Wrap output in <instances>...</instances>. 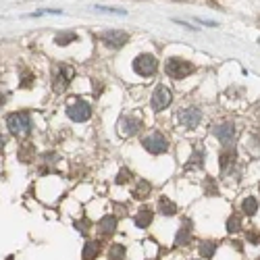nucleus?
<instances>
[{"instance_id":"nucleus-16","label":"nucleus","mask_w":260,"mask_h":260,"mask_svg":"<svg viewBox=\"0 0 260 260\" xmlns=\"http://www.w3.org/2000/svg\"><path fill=\"white\" fill-rule=\"evenodd\" d=\"M150 191H152V185H150V181H140L138 185H136V189H134V198L136 200H146L148 196H150Z\"/></svg>"},{"instance_id":"nucleus-12","label":"nucleus","mask_w":260,"mask_h":260,"mask_svg":"<svg viewBox=\"0 0 260 260\" xmlns=\"http://www.w3.org/2000/svg\"><path fill=\"white\" fill-rule=\"evenodd\" d=\"M117 216H113V214H106V216H102L100 219V223H98V235L100 237H111L115 231H117Z\"/></svg>"},{"instance_id":"nucleus-4","label":"nucleus","mask_w":260,"mask_h":260,"mask_svg":"<svg viewBox=\"0 0 260 260\" xmlns=\"http://www.w3.org/2000/svg\"><path fill=\"white\" fill-rule=\"evenodd\" d=\"M75 75V69L71 67V64H56V69H54V79H52V88L56 94L64 92V88L71 83Z\"/></svg>"},{"instance_id":"nucleus-6","label":"nucleus","mask_w":260,"mask_h":260,"mask_svg":"<svg viewBox=\"0 0 260 260\" xmlns=\"http://www.w3.org/2000/svg\"><path fill=\"white\" fill-rule=\"evenodd\" d=\"M158 69V60L152 56V54H140L136 60H134V71L142 77H152Z\"/></svg>"},{"instance_id":"nucleus-15","label":"nucleus","mask_w":260,"mask_h":260,"mask_svg":"<svg viewBox=\"0 0 260 260\" xmlns=\"http://www.w3.org/2000/svg\"><path fill=\"white\" fill-rule=\"evenodd\" d=\"M191 242V227H189V221L181 223L177 235H175V246H187Z\"/></svg>"},{"instance_id":"nucleus-8","label":"nucleus","mask_w":260,"mask_h":260,"mask_svg":"<svg viewBox=\"0 0 260 260\" xmlns=\"http://www.w3.org/2000/svg\"><path fill=\"white\" fill-rule=\"evenodd\" d=\"M171 102H173V94H171V90L167 88V85H158V88L154 90V94H152V100H150L152 111H156V113L165 111Z\"/></svg>"},{"instance_id":"nucleus-11","label":"nucleus","mask_w":260,"mask_h":260,"mask_svg":"<svg viewBox=\"0 0 260 260\" xmlns=\"http://www.w3.org/2000/svg\"><path fill=\"white\" fill-rule=\"evenodd\" d=\"M214 136L219 138V142L223 146H231L233 138H235V125L233 123H223L219 127H214Z\"/></svg>"},{"instance_id":"nucleus-5","label":"nucleus","mask_w":260,"mask_h":260,"mask_svg":"<svg viewBox=\"0 0 260 260\" xmlns=\"http://www.w3.org/2000/svg\"><path fill=\"white\" fill-rule=\"evenodd\" d=\"M142 146H144V150H148L150 154H165L169 150V140L160 132H152L150 136H146L142 140Z\"/></svg>"},{"instance_id":"nucleus-29","label":"nucleus","mask_w":260,"mask_h":260,"mask_svg":"<svg viewBox=\"0 0 260 260\" xmlns=\"http://www.w3.org/2000/svg\"><path fill=\"white\" fill-rule=\"evenodd\" d=\"M191 260H196V258H191Z\"/></svg>"},{"instance_id":"nucleus-22","label":"nucleus","mask_w":260,"mask_h":260,"mask_svg":"<svg viewBox=\"0 0 260 260\" xmlns=\"http://www.w3.org/2000/svg\"><path fill=\"white\" fill-rule=\"evenodd\" d=\"M242 229V216L240 214H231L227 219V231L229 233H237Z\"/></svg>"},{"instance_id":"nucleus-10","label":"nucleus","mask_w":260,"mask_h":260,"mask_svg":"<svg viewBox=\"0 0 260 260\" xmlns=\"http://www.w3.org/2000/svg\"><path fill=\"white\" fill-rule=\"evenodd\" d=\"M142 127V121L140 119H134V117H123L119 121V134L129 138V136H136Z\"/></svg>"},{"instance_id":"nucleus-24","label":"nucleus","mask_w":260,"mask_h":260,"mask_svg":"<svg viewBox=\"0 0 260 260\" xmlns=\"http://www.w3.org/2000/svg\"><path fill=\"white\" fill-rule=\"evenodd\" d=\"M75 227H77V231H81V233H88V231H90V221H88V219H81V221L75 223Z\"/></svg>"},{"instance_id":"nucleus-17","label":"nucleus","mask_w":260,"mask_h":260,"mask_svg":"<svg viewBox=\"0 0 260 260\" xmlns=\"http://www.w3.org/2000/svg\"><path fill=\"white\" fill-rule=\"evenodd\" d=\"M158 212H160V214H165V216H173V214L177 212V206L173 204L169 198H165V196H162V198L158 200Z\"/></svg>"},{"instance_id":"nucleus-2","label":"nucleus","mask_w":260,"mask_h":260,"mask_svg":"<svg viewBox=\"0 0 260 260\" xmlns=\"http://www.w3.org/2000/svg\"><path fill=\"white\" fill-rule=\"evenodd\" d=\"M165 71H167V75L173 77V79H181V77H187V75H191L193 71H196V64L189 62V60H185V58L173 56V58L167 60Z\"/></svg>"},{"instance_id":"nucleus-3","label":"nucleus","mask_w":260,"mask_h":260,"mask_svg":"<svg viewBox=\"0 0 260 260\" xmlns=\"http://www.w3.org/2000/svg\"><path fill=\"white\" fill-rule=\"evenodd\" d=\"M67 115H69L71 121L83 123V121H88L92 117V106L85 100H81V98H75V100H71L67 104Z\"/></svg>"},{"instance_id":"nucleus-7","label":"nucleus","mask_w":260,"mask_h":260,"mask_svg":"<svg viewBox=\"0 0 260 260\" xmlns=\"http://www.w3.org/2000/svg\"><path fill=\"white\" fill-rule=\"evenodd\" d=\"M100 40H102V44H106L108 48H123L129 42V34L121 31V29H108V31L100 34Z\"/></svg>"},{"instance_id":"nucleus-27","label":"nucleus","mask_w":260,"mask_h":260,"mask_svg":"<svg viewBox=\"0 0 260 260\" xmlns=\"http://www.w3.org/2000/svg\"><path fill=\"white\" fill-rule=\"evenodd\" d=\"M5 144H7V140H5V136H0V152L5 150Z\"/></svg>"},{"instance_id":"nucleus-25","label":"nucleus","mask_w":260,"mask_h":260,"mask_svg":"<svg viewBox=\"0 0 260 260\" xmlns=\"http://www.w3.org/2000/svg\"><path fill=\"white\" fill-rule=\"evenodd\" d=\"M248 240H250L254 246H256V244H260V233H258V231H254V229H252V231H248Z\"/></svg>"},{"instance_id":"nucleus-18","label":"nucleus","mask_w":260,"mask_h":260,"mask_svg":"<svg viewBox=\"0 0 260 260\" xmlns=\"http://www.w3.org/2000/svg\"><path fill=\"white\" fill-rule=\"evenodd\" d=\"M125 254H127V250H125V246L123 244H113L111 248H108V260H125Z\"/></svg>"},{"instance_id":"nucleus-1","label":"nucleus","mask_w":260,"mask_h":260,"mask_svg":"<svg viewBox=\"0 0 260 260\" xmlns=\"http://www.w3.org/2000/svg\"><path fill=\"white\" fill-rule=\"evenodd\" d=\"M7 127H9V132L19 138V140H23L31 134V129H34V123H31V115L27 111H19V113H11L7 117Z\"/></svg>"},{"instance_id":"nucleus-26","label":"nucleus","mask_w":260,"mask_h":260,"mask_svg":"<svg viewBox=\"0 0 260 260\" xmlns=\"http://www.w3.org/2000/svg\"><path fill=\"white\" fill-rule=\"evenodd\" d=\"M129 179V171L127 169H123L121 173H119V177H117V183H125Z\"/></svg>"},{"instance_id":"nucleus-9","label":"nucleus","mask_w":260,"mask_h":260,"mask_svg":"<svg viewBox=\"0 0 260 260\" xmlns=\"http://www.w3.org/2000/svg\"><path fill=\"white\" fill-rule=\"evenodd\" d=\"M202 121V113L198 108H181L179 111V123L185 127V129H196Z\"/></svg>"},{"instance_id":"nucleus-21","label":"nucleus","mask_w":260,"mask_h":260,"mask_svg":"<svg viewBox=\"0 0 260 260\" xmlns=\"http://www.w3.org/2000/svg\"><path fill=\"white\" fill-rule=\"evenodd\" d=\"M77 40V34H73V31H62V34H58L56 36V44L58 46H67V44H71V42H75Z\"/></svg>"},{"instance_id":"nucleus-14","label":"nucleus","mask_w":260,"mask_h":260,"mask_svg":"<svg viewBox=\"0 0 260 260\" xmlns=\"http://www.w3.org/2000/svg\"><path fill=\"white\" fill-rule=\"evenodd\" d=\"M152 219H154V212L150 210L148 206H142V208L138 210V214L134 216V223H136V227L146 229V227H150V223H152Z\"/></svg>"},{"instance_id":"nucleus-20","label":"nucleus","mask_w":260,"mask_h":260,"mask_svg":"<svg viewBox=\"0 0 260 260\" xmlns=\"http://www.w3.org/2000/svg\"><path fill=\"white\" fill-rule=\"evenodd\" d=\"M198 250H200V256H202V258L210 260V258L214 256V252H216V244H214V242H202Z\"/></svg>"},{"instance_id":"nucleus-23","label":"nucleus","mask_w":260,"mask_h":260,"mask_svg":"<svg viewBox=\"0 0 260 260\" xmlns=\"http://www.w3.org/2000/svg\"><path fill=\"white\" fill-rule=\"evenodd\" d=\"M242 210L246 212V214H250V216H254L256 214V210H258V200L256 198H246L244 202H242Z\"/></svg>"},{"instance_id":"nucleus-28","label":"nucleus","mask_w":260,"mask_h":260,"mask_svg":"<svg viewBox=\"0 0 260 260\" xmlns=\"http://www.w3.org/2000/svg\"><path fill=\"white\" fill-rule=\"evenodd\" d=\"M150 260H156V258H150Z\"/></svg>"},{"instance_id":"nucleus-13","label":"nucleus","mask_w":260,"mask_h":260,"mask_svg":"<svg viewBox=\"0 0 260 260\" xmlns=\"http://www.w3.org/2000/svg\"><path fill=\"white\" fill-rule=\"evenodd\" d=\"M102 252V242L100 240H92L88 244H83V250H81V260H96Z\"/></svg>"},{"instance_id":"nucleus-19","label":"nucleus","mask_w":260,"mask_h":260,"mask_svg":"<svg viewBox=\"0 0 260 260\" xmlns=\"http://www.w3.org/2000/svg\"><path fill=\"white\" fill-rule=\"evenodd\" d=\"M219 158H221V169H227V165L235 160V150H233V146H225V150L221 152Z\"/></svg>"}]
</instances>
